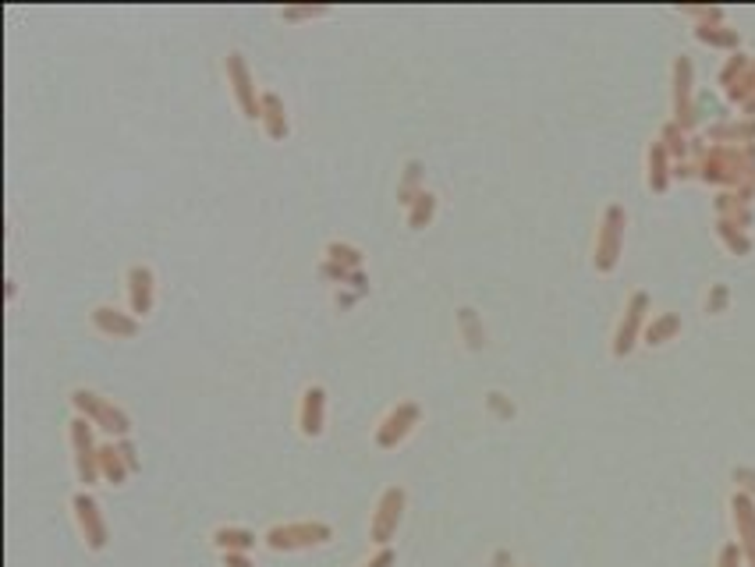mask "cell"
Wrapping results in <instances>:
<instances>
[{
	"label": "cell",
	"instance_id": "cell-1",
	"mask_svg": "<svg viewBox=\"0 0 755 567\" xmlns=\"http://www.w3.org/2000/svg\"><path fill=\"white\" fill-rule=\"evenodd\" d=\"M71 408H75V415L89 419L97 430L110 433L114 440H128V433H132V419H128V411H121L114 400L99 398L97 390L75 387V390H71Z\"/></svg>",
	"mask_w": 755,
	"mask_h": 567
},
{
	"label": "cell",
	"instance_id": "cell-2",
	"mask_svg": "<svg viewBox=\"0 0 755 567\" xmlns=\"http://www.w3.org/2000/svg\"><path fill=\"white\" fill-rule=\"evenodd\" d=\"M330 539H333V529L327 521H288V525H273L263 535V542L273 553H298V550L327 546Z\"/></svg>",
	"mask_w": 755,
	"mask_h": 567
},
{
	"label": "cell",
	"instance_id": "cell-3",
	"mask_svg": "<svg viewBox=\"0 0 755 567\" xmlns=\"http://www.w3.org/2000/svg\"><path fill=\"white\" fill-rule=\"evenodd\" d=\"M224 71H228V86H230V96L238 103L241 117L245 121H263V93L256 86V75L249 71L245 57L238 50H230L224 57Z\"/></svg>",
	"mask_w": 755,
	"mask_h": 567
},
{
	"label": "cell",
	"instance_id": "cell-4",
	"mask_svg": "<svg viewBox=\"0 0 755 567\" xmlns=\"http://www.w3.org/2000/svg\"><path fill=\"white\" fill-rule=\"evenodd\" d=\"M93 422L89 419H82V415H75L71 422H67V440H71V451H75V471H78V482H82V490H89V486H97L99 479V443L93 440Z\"/></svg>",
	"mask_w": 755,
	"mask_h": 567
},
{
	"label": "cell",
	"instance_id": "cell-5",
	"mask_svg": "<svg viewBox=\"0 0 755 567\" xmlns=\"http://www.w3.org/2000/svg\"><path fill=\"white\" fill-rule=\"evenodd\" d=\"M419 422H423V408H419L415 400H401V404H394V408L380 419V426H376V447H380V451H394V447H401L408 436L415 433Z\"/></svg>",
	"mask_w": 755,
	"mask_h": 567
},
{
	"label": "cell",
	"instance_id": "cell-6",
	"mask_svg": "<svg viewBox=\"0 0 755 567\" xmlns=\"http://www.w3.org/2000/svg\"><path fill=\"white\" fill-rule=\"evenodd\" d=\"M71 514H75V525H78V535H82L86 550L99 553V550L107 546L110 532H107V521H103V511H99L97 497H93L89 490H78V493L71 497Z\"/></svg>",
	"mask_w": 755,
	"mask_h": 567
},
{
	"label": "cell",
	"instance_id": "cell-7",
	"mask_svg": "<svg viewBox=\"0 0 755 567\" xmlns=\"http://www.w3.org/2000/svg\"><path fill=\"white\" fill-rule=\"evenodd\" d=\"M404 503H408V497H404L401 486H387L380 493L376 511H372V521H369V539L376 546H391V539L397 535V525L404 518Z\"/></svg>",
	"mask_w": 755,
	"mask_h": 567
},
{
	"label": "cell",
	"instance_id": "cell-8",
	"mask_svg": "<svg viewBox=\"0 0 755 567\" xmlns=\"http://www.w3.org/2000/svg\"><path fill=\"white\" fill-rule=\"evenodd\" d=\"M125 291H128V312L135 319H146L157 305V277L146 263H132L125 273Z\"/></svg>",
	"mask_w": 755,
	"mask_h": 567
},
{
	"label": "cell",
	"instance_id": "cell-9",
	"mask_svg": "<svg viewBox=\"0 0 755 567\" xmlns=\"http://www.w3.org/2000/svg\"><path fill=\"white\" fill-rule=\"evenodd\" d=\"M295 422H298V433L309 436V440L323 436V430H327V390L320 383H309L301 390Z\"/></svg>",
	"mask_w": 755,
	"mask_h": 567
},
{
	"label": "cell",
	"instance_id": "cell-10",
	"mask_svg": "<svg viewBox=\"0 0 755 567\" xmlns=\"http://www.w3.org/2000/svg\"><path fill=\"white\" fill-rule=\"evenodd\" d=\"M89 323H93L97 334L114 337V340H128V337H135L142 330V319H135L132 312H125L117 305H97L89 312Z\"/></svg>",
	"mask_w": 755,
	"mask_h": 567
},
{
	"label": "cell",
	"instance_id": "cell-11",
	"mask_svg": "<svg viewBox=\"0 0 755 567\" xmlns=\"http://www.w3.org/2000/svg\"><path fill=\"white\" fill-rule=\"evenodd\" d=\"M621 231H624V209L621 206H610L607 217H603V234H599V245H596V267L610 269L617 263V248H621Z\"/></svg>",
	"mask_w": 755,
	"mask_h": 567
},
{
	"label": "cell",
	"instance_id": "cell-12",
	"mask_svg": "<svg viewBox=\"0 0 755 567\" xmlns=\"http://www.w3.org/2000/svg\"><path fill=\"white\" fill-rule=\"evenodd\" d=\"M263 132L266 138H273V142H284L288 135H291V117H288V106H284V100L277 96V93H263Z\"/></svg>",
	"mask_w": 755,
	"mask_h": 567
},
{
	"label": "cell",
	"instance_id": "cell-13",
	"mask_svg": "<svg viewBox=\"0 0 755 567\" xmlns=\"http://www.w3.org/2000/svg\"><path fill=\"white\" fill-rule=\"evenodd\" d=\"M99 475H103L110 486H121V482L132 475V468H128L121 447H117L114 440H110V443H99Z\"/></svg>",
	"mask_w": 755,
	"mask_h": 567
},
{
	"label": "cell",
	"instance_id": "cell-14",
	"mask_svg": "<svg viewBox=\"0 0 755 567\" xmlns=\"http://www.w3.org/2000/svg\"><path fill=\"white\" fill-rule=\"evenodd\" d=\"M213 546H217L220 553H249V550L256 546V535L249 532V529L220 525V529L213 532Z\"/></svg>",
	"mask_w": 755,
	"mask_h": 567
},
{
	"label": "cell",
	"instance_id": "cell-15",
	"mask_svg": "<svg viewBox=\"0 0 755 567\" xmlns=\"http://www.w3.org/2000/svg\"><path fill=\"white\" fill-rule=\"evenodd\" d=\"M642 309H646V295H635V299H631V305H627V312H624L621 330H617V340H614V351H617V355H624V351L631 348V340H635V330H638V319H642Z\"/></svg>",
	"mask_w": 755,
	"mask_h": 567
},
{
	"label": "cell",
	"instance_id": "cell-16",
	"mask_svg": "<svg viewBox=\"0 0 755 567\" xmlns=\"http://www.w3.org/2000/svg\"><path fill=\"white\" fill-rule=\"evenodd\" d=\"M734 521H738V532L745 539V550H749L755 567V507L745 497H734Z\"/></svg>",
	"mask_w": 755,
	"mask_h": 567
},
{
	"label": "cell",
	"instance_id": "cell-17",
	"mask_svg": "<svg viewBox=\"0 0 755 567\" xmlns=\"http://www.w3.org/2000/svg\"><path fill=\"white\" fill-rule=\"evenodd\" d=\"M433 217H436V196H433L429 188L419 196V199L412 202L408 209H404V220H408V228H412V231H423V228H429V224H433Z\"/></svg>",
	"mask_w": 755,
	"mask_h": 567
},
{
	"label": "cell",
	"instance_id": "cell-18",
	"mask_svg": "<svg viewBox=\"0 0 755 567\" xmlns=\"http://www.w3.org/2000/svg\"><path fill=\"white\" fill-rule=\"evenodd\" d=\"M423 192H426V188H423V164H415V160H412V164L404 167V177L397 181V202L408 209V206L419 199Z\"/></svg>",
	"mask_w": 755,
	"mask_h": 567
},
{
	"label": "cell",
	"instance_id": "cell-19",
	"mask_svg": "<svg viewBox=\"0 0 755 567\" xmlns=\"http://www.w3.org/2000/svg\"><path fill=\"white\" fill-rule=\"evenodd\" d=\"M674 330H678V319H674V316H663V319H659V323H653V327H649V344H663V340H667V337L674 334Z\"/></svg>",
	"mask_w": 755,
	"mask_h": 567
},
{
	"label": "cell",
	"instance_id": "cell-20",
	"mask_svg": "<svg viewBox=\"0 0 755 567\" xmlns=\"http://www.w3.org/2000/svg\"><path fill=\"white\" fill-rule=\"evenodd\" d=\"M394 564H397L394 550H391V546H380V550H376V553H372V557H369L362 567H394Z\"/></svg>",
	"mask_w": 755,
	"mask_h": 567
},
{
	"label": "cell",
	"instance_id": "cell-21",
	"mask_svg": "<svg viewBox=\"0 0 755 567\" xmlns=\"http://www.w3.org/2000/svg\"><path fill=\"white\" fill-rule=\"evenodd\" d=\"M117 447H121V454H125L128 468H132V471H138V465H142V461H138V451H135L132 440H117Z\"/></svg>",
	"mask_w": 755,
	"mask_h": 567
},
{
	"label": "cell",
	"instance_id": "cell-22",
	"mask_svg": "<svg viewBox=\"0 0 755 567\" xmlns=\"http://www.w3.org/2000/svg\"><path fill=\"white\" fill-rule=\"evenodd\" d=\"M224 567H256L249 561V553H224Z\"/></svg>",
	"mask_w": 755,
	"mask_h": 567
},
{
	"label": "cell",
	"instance_id": "cell-23",
	"mask_svg": "<svg viewBox=\"0 0 755 567\" xmlns=\"http://www.w3.org/2000/svg\"><path fill=\"white\" fill-rule=\"evenodd\" d=\"M720 567H738V546H727V550H723Z\"/></svg>",
	"mask_w": 755,
	"mask_h": 567
}]
</instances>
